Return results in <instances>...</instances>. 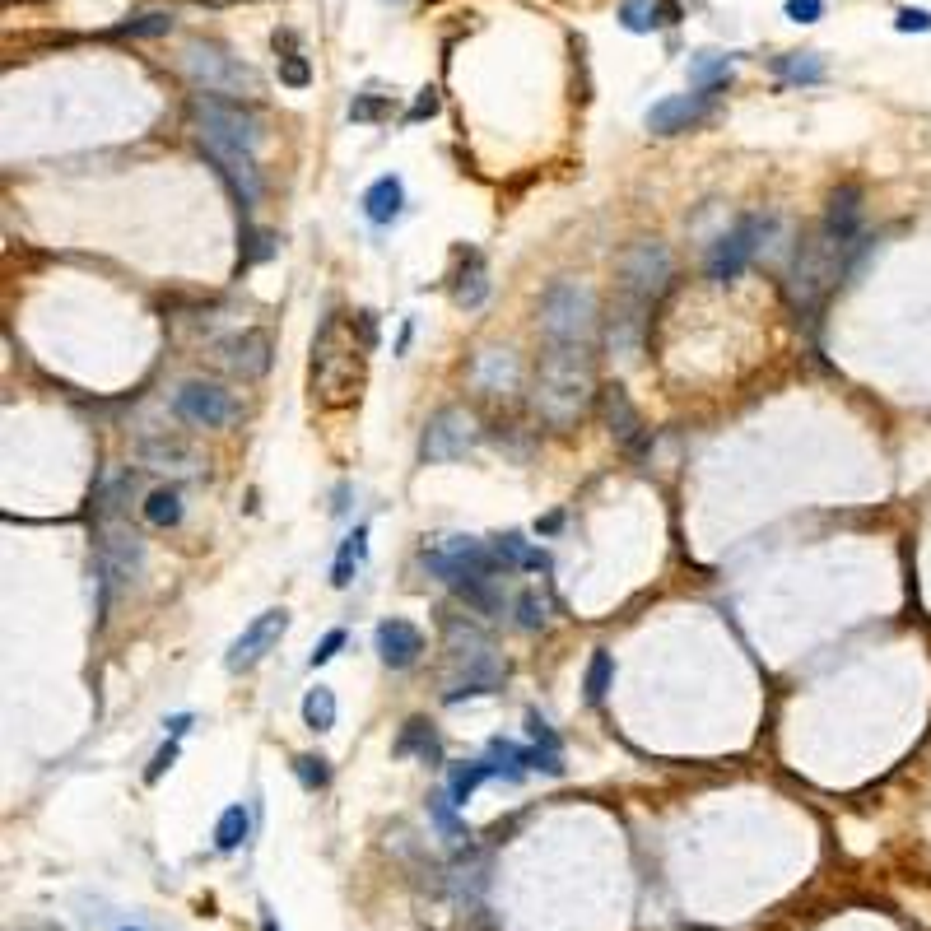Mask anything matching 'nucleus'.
I'll return each instance as SVG.
<instances>
[{"label":"nucleus","instance_id":"43","mask_svg":"<svg viewBox=\"0 0 931 931\" xmlns=\"http://www.w3.org/2000/svg\"><path fill=\"white\" fill-rule=\"evenodd\" d=\"M429 117H438V89H419L415 108L405 112V122L415 126V122H429Z\"/></svg>","mask_w":931,"mask_h":931},{"label":"nucleus","instance_id":"27","mask_svg":"<svg viewBox=\"0 0 931 931\" xmlns=\"http://www.w3.org/2000/svg\"><path fill=\"white\" fill-rule=\"evenodd\" d=\"M364 550H368V527H354L336 554V568H331V582H336V587H350L354 582V568L364 564Z\"/></svg>","mask_w":931,"mask_h":931},{"label":"nucleus","instance_id":"13","mask_svg":"<svg viewBox=\"0 0 931 931\" xmlns=\"http://www.w3.org/2000/svg\"><path fill=\"white\" fill-rule=\"evenodd\" d=\"M205 159L219 168V177L229 182V191L238 196V205H257L261 196V177H257V154H247V149L238 145H215V140H201Z\"/></svg>","mask_w":931,"mask_h":931},{"label":"nucleus","instance_id":"4","mask_svg":"<svg viewBox=\"0 0 931 931\" xmlns=\"http://www.w3.org/2000/svg\"><path fill=\"white\" fill-rule=\"evenodd\" d=\"M838 270H843V247L829 243V238H806L792 257V270H787V303L797 312H810L829 289H834Z\"/></svg>","mask_w":931,"mask_h":931},{"label":"nucleus","instance_id":"5","mask_svg":"<svg viewBox=\"0 0 931 931\" xmlns=\"http://www.w3.org/2000/svg\"><path fill=\"white\" fill-rule=\"evenodd\" d=\"M675 280V261L666 252V243L657 238H638L620 252V298L638 303V308H652L657 298L671 289Z\"/></svg>","mask_w":931,"mask_h":931},{"label":"nucleus","instance_id":"16","mask_svg":"<svg viewBox=\"0 0 931 931\" xmlns=\"http://www.w3.org/2000/svg\"><path fill=\"white\" fill-rule=\"evenodd\" d=\"M140 540L126 536V531H112V536L98 540V573H103V592L108 587H126L140 573Z\"/></svg>","mask_w":931,"mask_h":931},{"label":"nucleus","instance_id":"26","mask_svg":"<svg viewBox=\"0 0 931 931\" xmlns=\"http://www.w3.org/2000/svg\"><path fill=\"white\" fill-rule=\"evenodd\" d=\"M485 778H499V764L480 759V764H461V769H452V778H447V797H452V806H466V801L475 797V787L485 783Z\"/></svg>","mask_w":931,"mask_h":931},{"label":"nucleus","instance_id":"32","mask_svg":"<svg viewBox=\"0 0 931 931\" xmlns=\"http://www.w3.org/2000/svg\"><path fill=\"white\" fill-rule=\"evenodd\" d=\"M247 810L243 806H229L224 815H219V824H215V848L219 852H233V848H243V838H247Z\"/></svg>","mask_w":931,"mask_h":931},{"label":"nucleus","instance_id":"49","mask_svg":"<svg viewBox=\"0 0 931 931\" xmlns=\"http://www.w3.org/2000/svg\"><path fill=\"white\" fill-rule=\"evenodd\" d=\"M191 727V717L187 713H182V717H173V722H168V731H173V736H182V731H187Z\"/></svg>","mask_w":931,"mask_h":931},{"label":"nucleus","instance_id":"22","mask_svg":"<svg viewBox=\"0 0 931 931\" xmlns=\"http://www.w3.org/2000/svg\"><path fill=\"white\" fill-rule=\"evenodd\" d=\"M401 210H405V187H401V177H378L373 187L364 191V215L373 219V224H392V219H401Z\"/></svg>","mask_w":931,"mask_h":931},{"label":"nucleus","instance_id":"46","mask_svg":"<svg viewBox=\"0 0 931 931\" xmlns=\"http://www.w3.org/2000/svg\"><path fill=\"white\" fill-rule=\"evenodd\" d=\"M173 759H177V736H173V741H168V745H163L159 755H154V764H149V769H145V783H159V778H163V769H173Z\"/></svg>","mask_w":931,"mask_h":931},{"label":"nucleus","instance_id":"39","mask_svg":"<svg viewBox=\"0 0 931 931\" xmlns=\"http://www.w3.org/2000/svg\"><path fill=\"white\" fill-rule=\"evenodd\" d=\"M545 620H550V601L540 592H522L517 596V624L522 629H545Z\"/></svg>","mask_w":931,"mask_h":931},{"label":"nucleus","instance_id":"15","mask_svg":"<svg viewBox=\"0 0 931 931\" xmlns=\"http://www.w3.org/2000/svg\"><path fill=\"white\" fill-rule=\"evenodd\" d=\"M270 354H275V345H270V336L261 326H247V331H238V336H229L219 345V359H224L238 378H261L270 368Z\"/></svg>","mask_w":931,"mask_h":931},{"label":"nucleus","instance_id":"45","mask_svg":"<svg viewBox=\"0 0 931 931\" xmlns=\"http://www.w3.org/2000/svg\"><path fill=\"white\" fill-rule=\"evenodd\" d=\"M824 14V0H787V19L792 24H815Z\"/></svg>","mask_w":931,"mask_h":931},{"label":"nucleus","instance_id":"33","mask_svg":"<svg viewBox=\"0 0 931 931\" xmlns=\"http://www.w3.org/2000/svg\"><path fill=\"white\" fill-rule=\"evenodd\" d=\"M173 28V14L168 10H145V14H135L131 24H122V28H112L117 38H163Z\"/></svg>","mask_w":931,"mask_h":931},{"label":"nucleus","instance_id":"24","mask_svg":"<svg viewBox=\"0 0 931 931\" xmlns=\"http://www.w3.org/2000/svg\"><path fill=\"white\" fill-rule=\"evenodd\" d=\"M489 298V270L480 252H466V266H461L457 284H452V303L457 308H480Z\"/></svg>","mask_w":931,"mask_h":931},{"label":"nucleus","instance_id":"25","mask_svg":"<svg viewBox=\"0 0 931 931\" xmlns=\"http://www.w3.org/2000/svg\"><path fill=\"white\" fill-rule=\"evenodd\" d=\"M773 70H778L787 84H820L824 80L820 52H783V56H773Z\"/></svg>","mask_w":931,"mask_h":931},{"label":"nucleus","instance_id":"48","mask_svg":"<svg viewBox=\"0 0 931 931\" xmlns=\"http://www.w3.org/2000/svg\"><path fill=\"white\" fill-rule=\"evenodd\" d=\"M657 24H666V28L680 24V5L675 0H657Z\"/></svg>","mask_w":931,"mask_h":931},{"label":"nucleus","instance_id":"23","mask_svg":"<svg viewBox=\"0 0 931 931\" xmlns=\"http://www.w3.org/2000/svg\"><path fill=\"white\" fill-rule=\"evenodd\" d=\"M494 554L503 559V568H527V573H545L550 568V554L540 550V545H531L522 531H508V536L494 540Z\"/></svg>","mask_w":931,"mask_h":931},{"label":"nucleus","instance_id":"28","mask_svg":"<svg viewBox=\"0 0 931 931\" xmlns=\"http://www.w3.org/2000/svg\"><path fill=\"white\" fill-rule=\"evenodd\" d=\"M727 75H731V56H722V52H699L689 61V84L694 89H722Z\"/></svg>","mask_w":931,"mask_h":931},{"label":"nucleus","instance_id":"31","mask_svg":"<svg viewBox=\"0 0 931 931\" xmlns=\"http://www.w3.org/2000/svg\"><path fill=\"white\" fill-rule=\"evenodd\" d=\"M275 38L289 47V52L280 56V84H289V89H308V84H312V66H308V56H303V52H294V33H275Z\"/></svg>","mask_w":931,"mask_h":931},{"label":"nucleus","instance_id":"44","mask_svg":"<svg viewBox=\"0 0 931 931\" xmlns=\"http://www.w3.org/2000/svg\"><path fill=\"white\" fill-rule=\"evenodd\" d=\"M894 28H899V33H927V28H931V14H927V10H913V5H904V10L894 14Z\"/></svg>","mask_w":931,"mask_h":931},{"label":"nucleus","instance_id":"10","mask_svg":"<svg viewBox=\"0 0 931 931\" xmlns=\"http://www.w3.org/2000/svg\"><path fill=\"white\" fill-rule=\"evenodd\" d=\"M475 438H480V429H475L471 410H461V405H443V410H438V415L424 424L419 457H424V461H457V457H466V452L475 447Z\"/></svg>","mask_w":931,"mask_h":931},{"label":"nucleus","instance_id":"3","mask_svg":"<svg viewBox=\"0 0 931 931\" xmlns=\"http://www.w3.org/2000/svg\"><path fill=\"white\" fill-rule=\"evenodd\" d=\"M540 331L550 345H587L596 331V294L582 280H554L540 294Z\"/></svg>","mask_w":931,"mask_h":931},{"label":"nucleus","instance_id":"1","mask_svg":"<svg viewBox=\"0 0 931 931\" xmlns=\"http://www.w3.org/2000/svg\"><path fill=\"white\" fill-rule=\"evenodd\" d=\"M359 322V317H354ZM354 322L345 312H331L322 331L312 336V401L322 405H350L364 387V350H373V340H354Z\"/></svg>","mask_w":931,"mask_h":931},{"label":"nucleus","instance_id":"50","mask_svg":"<svg viewBox=\"0 0 931 931\" xmlns=\"http://www.w3.org/2000/svg\"><path fill=\"white\" fill-rule=\"evenodd\" d=\"M261 931H280V927H275V918L266 913V908H261Z\"/></svg>","mask_w":931,"mask_h":931},{"label":"nucleus","instance_id":"47","mask_svg":"<svg viewBox=\"0 0 931 931\" xmlns=\"http://www.w3.org/2000/svg\"><path fill=\"white\" fill-rule=\"evenodd\" d=\"M527 727H531V741H536V745H550V750H559V736H554V731L540 722V713L527 717Z\"/></svg>","mask_w":931,"mask_h":931},{"label":"nucleus","instance_id":"9","mask_svg":"<svg viewBox=\"0 0 931 931\" xmlns=\"http://www.w3.org/2000/svg\"><path fill=\"white\" fill-rule=\"evenodd\" d=\"M769 229L773 224L769 219H759V215L736 219V229L722 233V238L713 243V252H708V280H717V284L736 280V275L755 261V252H759V243H764V233Z\"/></svg>","mask_w":931,"mask_h":931},{"label":"nucleus","instance_id":"51","mask_svg":"<svg viewBox=\"0 0 931 931\" xmlns=\"http://www.w3.org/2000/svg\"><path fill=\"white\" fill-rule=\"evenodd\" d=\"M122 931H135V927H122Z\"/></svg>","mask_w":931,"mask_h":931},{"label":"nucleus","instance_id":"19","mask_svg":"<svg viewBox=\"0 0 931 931\" xmlns=\"http://www.w3.org/2000/svg\"><path fill=\"white\" fill-rule=\"evenodd\" d=\"M643 331H648V308L620 298L606 317V345L629 364V359H638V350H643Z\"/></svg>","mask_w":931,"mask_h":931},{"label":"nucleus","instance_id":"29","mask_svg":"<svg viewBox=\"0 0 931 931\" xmlns=\"http://www.w3.org/2000/svg\"><path fill=\"white\" fill-rule=\"evenodd\" d=\"M303 727L308 731H331L336 727V694H331L326 685H317V689L303 694Z\"/></svg>","mask_w":931,"mask_h":931},{"label":"nucleus","instance_id":"41","mask_svg":"<svg viewBox=\"0 0 931 931\" xmlns=\"http://www.w3.org/2000/svg\"><path fill=\"white\" fill-rule=\"evenodd\" d=\"M294 773H298V783L308 787V792H317V787L331 783V769H326V759H317V755H298Z\"/></svg>","mask_w":931,"mask_h":931},{"label":"nucleus","instance_id":"20","mask_svg":"<svg viewBox=\"0 0 931 931\" xmlns=\"http://www.w3.org/2000/svg\"><path fill=\"white\" fill-rule=\"evenodd\" d=\"M601 405H606V424H610V433L620 438V447L643 452V447H648V429H643L638 410L629 405V396H624L620 387H606V392H601Z\"/></svg>","mask_w":931,"mask_h":931},{"label":"nucleus","instance_id":"36","mask_svg":"<svg viewBox=\"0 0 931 931\" xmlns=\"http://www.w3.org/2000/svg\"><path fill=\"white\" fill-rule=\"evenodd\" d=\"M610 675H615V662H610V652L596 648V652H592V662H587V699H592V703L606 699Z\"/></svg>","mask_w":931,"mask_h":931},{"label":"nucleus","instance_id":"18","mask_svg":"<svg viewBox=\"0 0 931 931\" xmlns=\"http://www.w3.org/2000/svg\"><path fill=\"white\" fill-rule=\"evenodd\" d=\"M373 648H378L382 666L405 671V666L419 662V652H424V634H419L410 620H382L378 634H373Z\"/></svg>","mask_w":931,"mask_h":931},{"label":"nucleus","instance_id":"7","mask_svg":"<svg viewBox=\"0 0 931 931\" xmlns=\"http://www.w3.org/2000/svg\"><path fill=\"white\" fill-rule=\"evenodd\" d=\"M419 559H424V568H429L433 578L452 582V587H461L466 578H499V568H503V559L494 554V545H485V540H475V536L433 540Z\"/></svg>","mask_w":931,"mask_h":931},{"label":"nucleus","instance_id":"8","mask_svg":"<svg viewBox=\"0 0 931 931\" xmlns=\"http://www.w3.org/2000/svg\"><path fill=\"white\" fill-rule=\"evenodd\" d=\"M196 112V126H201V140H215V145H238L247 154L261 149V122L238 103V98H219V94H196L191 103Z\"/></svg>","mask_w":931,"mask_h":931},{"label":"nucleus","instance_id":"35","mask_svg":"<svg viewBox=\"0 0 931 931\" xmlns=\"http://www.w3.org/2000/svg\"><path fill=\"white\" fill-rule=\"evenodd\" d=\"M392 117V94H354L350 122H387Z\"/></svg>","mask_w":931,"mask_h":931},{"label":"nucleus","instance_id":"12","mask_svg":"<svg viewBox=\"0 0 931 931\" xmlns=\"http://www.w3.org/2000/svg\"><path fill=\"white\" fill-rule=\"evenodd\" d=\"M284 629H289V610H284V606L261 610L257 620H252L243 634L233 638V648H229V657H224V666H229V671H252L257 662H266V657H270V648L284 638Z\"/></svg>","mask_w":931,"mask_h":931},{"label":"nucleus","instance_id":"11","mask_svg":"<svg viewBox=\"0 0 931 931\" xmlns=\"http://www.w3.org/2000/svg\"><path fill=\"white\" fill-rule=\"evenodd\" d=\"M173 410L182 424H191V429H224V424H233V415H238L233 396L224 392V387H215V382H182L173 396Z\"/></svg>","mask_w":931,"mask_h":931},{"label":"nucleus","instance_id":"40","mask_svg":"<svg viewBox=\"0 0 931 931\" xmlns=\"http://www.w3.org/2000/svg\"><path fill=\"white\" fill-rule=\"evenodd\" d=\"M429 810H433V824L447 834V843H466V838H471V834H466V824L452 815V797H433Z\"/></svg>","mask_w":931,"mask_h":931},{"label":"nucleus","instance_id":"2","mask_svg":"<svg viewBox=\"0 0 931 931\" xmlns=\"http://www.w3.org/2000/svg\"><path fill=\"white\" fill-rule=\"evenodd\" d=\"M596 396V373L587 359V345H550L540 354L536 387H531V405L536 415L554 429H564L592 405Z\"/></svg>","mask_w":931,"mask_h":931},{"label":"nucleus","instance_id":"21","mask_svg":"<svg viewBox=\"0 0 931 931\" xmlns=\"http://www.w3.org/2000/svg\"><path fill=\"white\" fill-rule=\"evenodd\" d=\"M517 378H522V364H517L513 350H485L475 359L471 368V382L480 387L485 396H499V392H513Z\"/></svg>","mask_w":931,"mask_h":931},{"label":"nucleus","instance_id":"38","mask_svg":"<svg viewBox=\"0 0 931 931\" xmlns=\"http://www.w3.org/2000/svg\"><path fill=\"white\" fill-rule=\"evenodd\" d=\"M620 24L629 28V33H648V28H657V5H652V0H624Z\"/></svg>","mask_w":931,"mask_h":931},{"label":"nucleus","instance_id":"42","mask_svg":"<svg viewBox=\"0 0 931 931\" xmlns=\"http://www.w3.org/2000/svg\"><path fill=\"white\" fill-rule=\"evenodd\" d=\"M340 648H345V629H331V634H326L322 643H317V648H312L308 666H312V671H317V666H326V662H331V657H336Z\"/></svg>","mask_w":931,"mask_h":931},{"label":"nucleus","instance_id":"14","mask_svg":"<svg viewBox=\"0 0 931 931\" xmlns=\"http://www.w3.org/2000/svg\"><path fill=\"white\" fill-rule=\"evenodd\" d=\"M713 94H717V89H699V94H671V98H662V103H652L643 122H648L652 135H680V131H689V126H699L703 117H708V108H713Z\"/></svg>","mask_w":931,"mask_h":931},{"label":"nucleus","instance_id":"17","mask_svg":"<svg viewBox=\"0 0 931 931\" xmlns=\"http://www.w3.org/2000/svg\"><path fill=\"white\" fill-rule=\"evenodd\" d=\"M824 238L838 243L843 252H852V243H862V191L857 187H838L829 196V210H824Z\"/></svg>","mask_w":931,"mask_h":931},{"label":"nucleus","instance_id":"37","mask_svg":"<svg viewBox=\"0 0 931 931\" xmlns=\"http://www.w3.org/2000/svg\"><path fill=\"white\" fill-rule=\"evenodd\" d=\"M140 461H145V466H177V471H187L191 452L182 443H145L140 447Z\"/></svg>","mask_w":931,"mask_h":931},{"label":"nucleus","instance_id":"30","mask_svg":"<svg viewBox=\"0 0 931 931\" xmlns=\"http://www.w3.org/2000/svg\"><path fill=\"white\" fill-rule=\"evenodd\" d=\"M145 522L149 527H177L182 522V494L177 489H154L145 499Z\"/></svg>","mask_w":931,"mask_h":931},{"label":"nucleus","instance_id":"6","mask_svg":"<svg viewBox=\"0 0 931 931\" xmlns=\"http://www.w3.org/2000/svg\"><path fill=\"white\" fill-rule=\"evenodd\" d=\"M182 70L191 75V84L201 94H219V98L257 94V75L243 61H233L224 47H215V42H191L187 52H182Z\"/></svg>","mask_w":931,"mask_h":931},{"label":"nucleus","instance_id":"34","mask_svg":"<svg viewBox=\"0 0 931 931\" xmlns=\"http://www.w3.org/2000/svg\"><path fill=\"white\" fill-rule=\"evenodd\" d=\"M410 750H419L424 759H438V736H433V727L429 722H405V731H401V741H396V755H410Z\"/></svg>","mask_w":931,"mask_h":931}]
</instances>
